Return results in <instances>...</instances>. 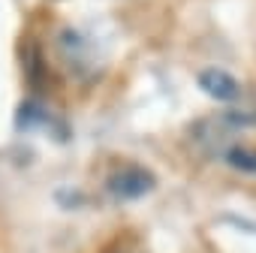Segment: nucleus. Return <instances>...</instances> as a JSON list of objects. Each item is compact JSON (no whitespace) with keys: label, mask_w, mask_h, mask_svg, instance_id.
I'll list each match as a JSON object with an SVG mask.
<instances>
[{"label":"nucleus","mask_w":256,"mask_h":253,"mask_svg":"<svg viewBox=\"0 0 256 253\" xmlns=\"http://www.w3.org/2000/svg\"><path fill=\"white\" fill-rule=\"evenodd\" d=\"M106 190L118 202H133V199H142L145 193L154 190V175L142 166H124V169L108 175Z\"/></svg>","instance_id":"1"},{"label":"nucleus","mask_w":256,"mask_h":253,"mask_svg":"<svg viewBox=\"0 0 256 253\" xmlns=\"http://www.w3.org/2000/svg\"><path fill=\"white\" fill-rule=\"evenodd\" d=\"M196 82H199V88H202L211 100H217V102H235V100L241 96V84H238V78H235L229 70L208 66V70L199 72Z\"/></svg>","instance_id":"2"},{"label":"nucleus","mask_w":256,"mask_h":253,"mask_svg":"<svg viewBox=\"0 0 256 253\" xmlns=\"http://www.w3.org/2000/svg\"><path fill=\"white\" fill-rule=\"evenodd\" d=\"M226 163L238 172L256 175V148H229L226 151Z\"/></svg>","instance_id":"3"}]
</instances>
